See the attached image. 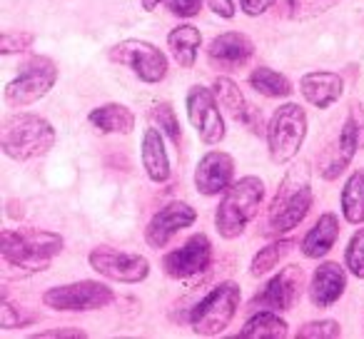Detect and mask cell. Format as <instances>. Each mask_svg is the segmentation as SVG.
Wrapping results in <instances>:
<instances>
[{
	"instance_id": "obj_1",
	"label": "cell",
	"mask_w": 364,
	"mask_h": 339,
	"mask_svg": "<svg viewBox=\"0 0 364 339\" xmlns=\"http://www.w3.org/2000/svg\"><path fill=\"white\" fill-rule=\"evenodd\" d=\"M63 237L38 227L3 230L0 232V254L6 264L26 272H41L63 252Z\"/></svg>"
},
{
	"instance_id": "obj_2",
	"label": "cell",
	"mask_w": 364,
	"mask_h": 339,
	"mask_svg": "<svg viewBox=\"0 0 364 339\" xmlns=\"http://www.w3.org/2000/svg\"><path fill=\"white\" fill-rule=\"evenodd\" d=\"M58 140V132L46 117L36 112H16L0 127V147L11 160L28 162L48 155Z\"/></svg>"
},
{
	"instance_id": "obj_3",
	"label": "cell",
	"mask_w": 364,
	"mask_h": 339,
	"mask_svg": "<svg viewBox=\"0 0 364 339\" xmlns=\"http://www.w3.org/2000/svg\"><path fill=\"white\" fill-rule=\"evenodd\" d=\"M264 200V183L255 175L240 178L223 193L220 208L215 212V227L220 237L235 240L245 232L250 222L257 217L259 205Z\"/></svg>"
},
{
	"instance_id": "obj_4",
	"label": "cell",
	"mask_w": 364,
	"mask_h": 339,
	"mask_svg": "<svg viewBox=\"0 0 364 339\" xmlns=\"http://www.w3.org/2000/svg\"><path fill=\"white\" fill-rule=\"evenodd\" d=\"M312 183H309V170L307 165L292 167L284 180L279 183L277 195H274L272 205H269V232L284 235L294 230L304 217H307L309 208H312Z\"/></svg>"
},
{
	"instance_id": "obj_5",
	"label": "cell",
	"mask_w": 364,
	"mask_h": 339,
	"mask_svg": "<svg viewBox=\"0 0 364 339\" xmlns=\"http://www.w3.org/2000/svg\"><path fill=\"white\" fill-rule=\"evenodd\" d=\"M267 150L274 165L294 160L307 137V112L297 102H284L272 112L267 125Z\"/></svg>"
},
{
	"instance_id": "obj_6",
	"label": "cell",
	"mask_w": 364,
	"mask_h": 339,
	"mask_svg": "<svg viewBox=\"0 0 364 339\" xmlns=\"http://www.w3.org/2000/svg\"><path fill=\"white\" fill-rule=\"evenodd\" d=\"M240 297L242 292H240L237 282H220L218 287H213L190 312L193 332L203 334V337L223 334L237 314Z\"/></svg>"
},
{
	"instance_id": "obj_7",
	"label": "cell",
	"mask_w": 364,
	"mask_h": 339,
	"mask_svg": "<svg viewBox=\"0 0 364 339\" xmlns=\"http://www.w3.org/2000/svg\"><path fill=\"white\" fill-rule=\"evenodd\" d=\"M58 80V65L48 55H36L21 68L18 77L6 85V102L11 107H28L46 97Z\"/></svg>"
},
{
	"instance_id": "obj_8",
	"label": "cell",
	"mask_w": 364,
	"mask_h": 339,
	"mask_svg": "<svg viewBox=\"0 0 364 339\" xmlns=\"http://www.w3.org/2000/svg\"><path fill=\"white\" fill-rule=\"evenodd\" d=\"M359 147H364V112L359 110V105H352L349 115L344 117L337 140L324 150L322 160H319V175L324 180L339 178L349 167V162L354 160Z\"/></svg>"
},
{
	"instance_id": "obj_9",
	"label": "cell",
	"mask_w": 364,
	"mask_h": 339,
	"mask_svg": "<svg viewBox=\"0 0 364 339\" xmlns=\"http://www.w3.org/2000/svg\"><path fill=\"white\" fill-rule=\"evenodd\" d=\"M112 299H115V292L95 279L60 284V287H50L43 294V304L55 309V312H90V309L107 307Z\"/></svg>"
},
{
	"instance_id": "obj_10",
	"label": "cell",
	"mask_w": 364,
	"mask_h": 339,
	"mask_svg": "<svg viewBox=\"0 0 364 339\" xmlns=\"http://www.w3.org/2000/svg\"><path fill=\"white\" fill-rule=\"evenodd\" d=\"M107 58L117 65L130 68L147 85H155L167 75V55L147 41H137V38L122 41L107 50Z\"/></svg>"
},
{
	"instance_id": "obj_11",
	"label": "cell",
	"mask_w": 364,
	"mask_h": 339,
	"mask_svg": "<svg viewBox=\"0 0 364 339\" xmlns=\"http://www.w3.org/2000/svg\"><path fill=\"white\" fill-rule=\"evenodd\" d=\"M90 267L95 269L100 277L112 279V282L122 284H140L150 274V262L147 257L137 252H122V249H112L107 244H100L90 252L87 257Z\"/></svg>"
},
{
	"instance_id": "obj_12",
	"label": "cell",
	"mask_w": 364,
	"mask_h": 339,
	"mask_svg": "<svg viewBox=\"0 0 364 339\" xmlns=\"http://www.w3.org/2000/svg\"><path fill=\"white\" fill-rule=\"evenodd\" d=\"M185 107H188V117L193 122L198 137L205 145H218L225 140V120L220 112V100L215 90L203 85H195L188 90L185 97Z\"/></svg>"
},
{
	"instance_id": "obj_13",
	"label": "cell",
	"mask_w": 364,
	"mask_h": 339,
	"mask_svg": "<svg viewBox=\"0 0 364 339\" xmlns=\"http://www.w3.org/2000/svg\"><path fill=\"white\" fill-rule=\"evenodd\" d=\"M302 287H304V269L299 264H289V267H284L282 272L274 274L264 284L262 292L255 294L252 307L272 309V312H287L302 297Z\"/></svg>"
},
{
	"instance_id": "obj_14",
	"label": "cell",
	"mask_w": 364,
	"mask_h": 339,
	"mask_svg": "<svg viewBox=\"0 0 364 339\" xmlns=\"http://www.w3.org/2000/svg\"><path fill=\"white\" fill-rule=\"evenodd\" d=\"M210 259H213V244H210L208 235H193L182 247L172 249L162 257V269L165 274L175 279H188L208 269Z\"/></svg>"
},
{
	"instance_id": "obj_15",
	"label": "cell",
	"mask_w": 364,
	"mask_h": 339,
	"mask_svg": "<svg viewBox=\"0 0 364 339\" xmlns=\"http://www.w3.org/2000/svg\"><path fill=\"white\" fill-rule=\"evenodd\" d=\"M195 220H198V212H195V208H190L188 203L165 205V208L157 210V212L152 215L150 222H147V227H145L147 244H150L152 249L165 247L177 232L193 227Z\"/></svg>"
},
{
	"instance_id": "obj_16",
	"label": "cell",
	"mask_w": 364,
	"mask_h": 339,
	"mask_svg": "<svg viewBox=\"0 0 364 339\" xmlns=\"http://www.w3.org/2000/svg\"><path fill=\"white\" fill-rule=\"evenodd\" d=\"M252 55H255V43L245 33L237 31L223 33L208 48V63L215 70H223V72L240 70V68L247 65Z\"/></svg>"
},
{
	"instance_id": "obj_17",
	"label": "cell",
	"mask_w": 364,
	"mask_h": 339,
	"mask_svg": "<svg viewBox=\"0 0 364 339\" xmlns=\"http://www.w3.org/2000/svg\"><path fill=\"white\" fill-rule=\"evenodd\" d=\"M235 175V160L232 155L223 150H213L208 155H203V160L198 162V170H195V188L200 195H220L232 185Z\"/></svg>"
},
{
	"instance_id": "obj_18",
	"label": "cell",
	"mask_w": 364,
	"mask_h": 339,
	"mask_svg": "<svg viewBox=\"0 0 364 339\" xmlns=\"http://www.w3.org/2000/svg\"><path fill=\"white\" fill-rule=\"evenodd\" d=\"M213 90H215V95H218L220 105H223L225 110H228L230 115L235 117V120L242 122V125H247L250 130L257 132V135L267 132L262 127V115H259V112L255 110V107L247 105V100H245L242 90L237 87V82L230 80L228 75H220V77H215Z\"/></svg>"
},
{
	"instance_id": "obj_19",
	"label": "cell",
	"mask_w": 364,
	"mask_h": 339,
	"mask_svg": "<svg viewBox=\"0 0 364 339\" xmlns=\"http://www.w3.org/2000/svg\"><path fill=\"white\" fill-rule=\"evenodd\" d=\"M347 289V272L337 262H322L312 274L309 282V299L314 307H332Z\"/></svg>"
},
{
	"instance_id": "obj_20",
	"label": "cell",
	"mask_w": 364,
	"mask_h": 339,
	"mask_svg": "<svg viewBox=\"0 0 364 339\" xmlns=\"http://www.w3.org/2000/svg\"><path fill=\"white\" fill-rule=\"evenodd\" d=\"M299 92H302V97L309 105L319 107V110H327V107H332L334 102L342 97L344 80L337 72L314 70V72L302 75V80H299Z\"/></svg>"
},
{
	"instance_id": "obj_21",
	"label": "cell",
	"mask_w": 364,
	"mask_h": 339,
	"mask_svg": "<svg viewBox=\"0 0 364 339\" xmlns=\"http://www.w3.org/2000/svg\"><path fill=\"white\" fill-rule=\"evenodd\" d=\"M142 167H145L147 178L155 185H162L170 180V157L165 150V140H162V130L157 127H147L142 132Z\"/></svg>"
},
{
	"instance_id": "obj_22",
	"label": "cell",
	"mask_w": 364,
	"mask_h": 339,
	"mask_svg": "<svg viewBox=\"0 0 364 339\" xmlns=\"http://www.w3.org/2000/svg\"><path fill=\"white\" fill-rule=\"evenodd\" d=\"M87 120L95 130L105 132V135H130L135 127L132 110L120 102H105V105L95 107V110H90Z\"/></svg>"
},
{
	"instance_id": "obj_23",
	"label": "cell",
	"mask_w": 364,
	"mask_h": 339,
	"mask_svg": "<svg viewBox=\"0 0 364 339\" xmlns=\"http://www.w3.org/2000/svg\"><path fill=\"white\" fill-rule=\"evenodd\" d=\"M339 237V220L334 212H324L322 217L314 222V227L309 230L307 235H304L302 240V252L304 257L309 259H319L324 257V254L329 252V249L334 247V242H337Z\"/></svg>"
},
{
	"instance_id": "obj_24",
	"label": "cell",
	"mask_w": 364,
	"mask_h": 339,
	"mask_svg": "<svg viewBox=\"0 0 364 339\" xmlns=\"http://www.w3.org/2000/svg\"><path fill=\"white\" fill-rule=\"evenodd\" d=\"M200 45H203V36L195 26H177L167 36V48H170L172 58L177 60V65L188 68V70L195 68Z\"/></svg>"
},
{
	"instance_id": "obj_25",
	"label": "cell",
	"mask_w": 364,
	"mask_h": 339,
	"mask_svg": "<svg viewBox=\"0 0 364 339\" xmlns=\"http://www.w3.org/2000/svg\"><path fill=\"white\" fill-rule=\"evenodd\" d=\"M339 205H342V215L349 225L364 222V167H359V170H354L349 175V180L342 188Z\"/></svg>"
},
{
	"instance_id": "obj_26",
	"label": "cell",
	"mask_w": 364,
	"mask_h": 339,
	"mask_svg": "<svg viewBox=\"0 0 364 339\" xmlns=\"http://www.w3.org/2000/svg\"><path fill=\"white\" fill-rule=\"evenodd\" d=\"M240 337L259 339V337H287V322L279 317L272 309H262V312L252 314V317L245 322V327L240 329Z\"/></svg>"
},
{
	"instance_id": "obj_27",
	"label": "cell",
	"mask_w": 364,
	"mask_h": 339,
	"mask_svg": "<svg viewBox=\"0 0 364 339\" xmlns=\"http://www.w3.org/2000/svg\"><path fill=\"white\" fill-rule=\"evenodd\" d=\"M250 85L264 97H289L292 95V82L282 75V72L272 70V68H255L252 75H250Z\"/></svg>"
},
{
	"instance_id": "obj_28",
	"label": "cell",
	"mask_w": 364,
	"mask_h": 339,
	"mask_svg": "<svg viewBox=\"0 0 364 339\" xmlns=\"http://www.w3.org/2000/svg\"><path fill=\"white\" fill-rule=\"evenodd\" d=\"M292 247H294V240H277V242L262 247L252 257V264H250V274H252V277H262V274L272 272V269L277 267V264L282 262V259L287 257L289 252H292Z\"/></svg>"
},
{
	"instance_id": "obj_29",
	"label": "cell",
	"mask_w": 364,
	"mask_h": 339,
	"mask_svg": "<svg viewBox=\"0 0 364 339\" xmlns=\"http://www.w3.org/2000/svg\"><path fill=\"white\" fill-rule=\"evenodd\" d=\"M337 3L339 0H282L279 8H282V16L289 21H307L319 13H327Z\"/></svg>"
},
{
	"instance_id": "obj_30",
	"label": "cell",
	"mask_w": 364,
	"mask_h": 339,
	"mask_svg": "<svg viewBox=\"0 0 364 339\" xmlns=\"http://www.w3.org/2000/svg\"><path fill=\"white\" fill-rule=\"evenodd\" d=\"M150 120L155 122V125L160 127V130L165 132L167 137H170V142H172V145H175V147H180V142H182L180 120H177V115H175V107H172L170 102H157V105L150 110Z\"/></svg>"
},
{
	"instance_id": "obj_31",
	"label": "cell",
	"mask_w": 364,
	"mask_h": 339,
	"mask_svg": "<svg viewBox=\"0 0 364 339\" xmlns=\"http://www.w3.org/2000/svg\"><path fill=\"white\" fill-rule=\"evenodd\" d=\"M344 267L354 277L364 279V227H359L349 240L347 249H344Z\"/></svg>"
},
{
	"instance_id": "obj_32",
	"label": "cell",
	"mask_w": 364,
	"mask_h": 339,
	"mask_svg": "<svg viewBox=\"0 0 364 339\" xmlns=\"http://www.w3.org/2000/svg\"><path fill=\"white\" fill-rule=\"evenodd\" d=\"M334 337H342V327L334 319L307 322L297 329V339H334Z\"/></svg>"
},
{
	"instance_id": "obj_33",
	"label": "cell",
	"mask_w": 364,
	"mask_h": 339,
	"mask_svg": "<svg viewBox=\"0 0 364 339\" xmlns=\"http://www.w3.org/2000/svg\"><path fill=\"white\" fill-rule=\"evenodd\" d=\"M36 36L28 31H3L0 36V53L3 55H13V53H23L33 45Z\"/></svg>"
},
{
	"instance_id": "obj_34",
	"label": "cell",
	"mask_w": 364,
	"mask_h": 339,
	"mask_svg": "<svg viewBox=\"0 0 364 339\" xmlns=\"http://www.w3.org/2000/svg\"><path fill=\"white\" fill-rule=\"evenodd\" d=\"M31 322H36V317L18 312L11 304V299H8V294H3V302H0V327L16 329V327H26V324H31Z\"/></svg>"
},
{
	"instance_id": "obj_35",
	"label": "cell",
	"mask_w": 364,
	"mask_h": 339,
	"mask_svg": "<svg viewBox=\"0 0 364 339\" xmlns=\"http://www.w3.org/2000/svg\"><path fill=\"white\" fill-rule=\"evenodd\" d=\"M162 6L170 8L172 16L195 18L200 11H203V0H162Z\"/></svg>"
},
{
	"instance_id": "obj_36",
	"label": "cell",
	"mask_w": 364,
	"mask_h": 339,
	"mask_svg": "<svg viewBox=\"0 0 364 339\" xmlns=\"http://www.w3.org/2000/svg\"><path fill=\"white\" fill-rule=\"evenodd\" d=\"M36 339H82L87 337V332H82V329H43V332H36L33 334Z\"/></svg>"
},
{
	"instance_id": "obj_37",
	"label": "cell",
	"mask_w": 364,
	"mask_h": 339,
	"mask_svg": "<svg viewBox=\"0 0 364 339\" xmlns=\"http://www.w3.org/2000/svg\"><path fill=\"white\" fill-rule=\"evenodd\" d=\"M277 0H240V8H242L245 16H262V13H267L269 8L274 6Z\"/></svg>"
},
{
	"instance_id": "obj_38",
	"label": "cell",
	"mask_w": 364,
	"mask_h": 339,
	"mask_svg": "<svg viewBox=\"0 0 364 339\" xmlns=\"http://www.w3.org/2000/svg\"><path fill=\"white\" fill-rule=\"evenodd\" d=\"M210 11L215 13V16L225 18V21H230V18H235V13H237V8H235V0H208Z\"/></svg>"
},
{
	"instance_id": "obj_39",
	"label": "cell",
	"mask_w": 364,
	"mask_h": 339,
	"mask_svg": "<svg viewBox=\"0 0 364 339\" xmlns=\"http://www.w3.org/2000/svg\"><path fill=\"white\" fill-rule=\"evenodd\" d=\"M160 3L162 0H142V8L145 11H155V8H160Z\"/></svg>"
}]
</instances>
